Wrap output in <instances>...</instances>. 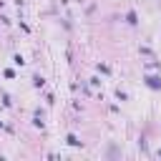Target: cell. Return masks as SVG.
<instances>
[{"label":"cell","instance_id":"1","mask_svg":"<svg viewBox=\"0 0 161 161\" xmlns=\"http://www.w3.org/2000/svg\"><path fill=\"white\" fill-rule=\"evenodd\" d=\"M143 83L151 91H161V75H143Z\"/></svg>","mask_w":161,"mask_h":161},{"label":"cell","instance_id":"2","mask_svg":"<svg viewBox=\"0 0 161 161\" xmlns=\"http://www.w3.org/2000/svg\"><path fill=\"white\" fill-rule=\"evenodd\" d=\"M126 23H128V25H138V15H136L133 10H128V13H126Z\"/></svg>","mask_w":161,"mask_h":161},{"label":"cell","instance_id":"3","mask_svg":"<svg viewBox=\"0 0 161 161\" xmlns=\"http://www.w3.org/2000/svg\"><path fill=\"white\" fill-rule=\"evenodd\" d=\"M65 143H68V146H80V138H78L75 133H68V136H65Z\"/></svg>","mask_w":161,"mask_h":161},{"label":"cell","instance_id":"4","mask_svg":"<svg viewBox=\"0 0 161 161\" xmlns=\"http://www.w3.org/2000/svg\"><path fill=\"white\" fill-rule=\"evenodd\" d=\"M33 86H35V88H43V86H45V78H43L40 73H35V75H33Z\"/></svg>","mask_w":161,"mask_h":161},{"label":"cell","instance_id":"5","mask_svg":"<svg viewBox=\"0 0 161 161\" xmlns=\"http://www.w3.org/2000/svg\"><path fill=\"white\" fill-rule=\"evenodd\" d=\"M96 70H98V73H103V75H108V73H111V68H108L106 63H98V65H96Z\"/></svg>","mask_w":161,"mask_h":161},{"label":"cell","instance_id":"6","mask_svg":"<svg viewBox=\"0 0 161 161\" xmlns=\"http://www.w3.org/2000/svg\"><path fill=\"white\" fill-rule=\"evenodd\" d=\"M13 63H15V65H25V60H23V55H20V53H15V55H13Z\"/></svg>","mask_w":161,"mask_h":161},{"label":"cell","instance_id":"7","mask_svg":"<svg viewBox=\"0 0 161 161\" xmlns=\"http://www.w3.org/2000/svg\"><path fill=\"white\" fill-rule=\"evenodd\" d=\"M3 75H5V78H15V70H13V68H5Z\"/></svg>","mask_w":161,"mask_h":161},{"label":"cell","instance_id":"8","mask_svg":"<svg viewBox=\"0 0 161 161\" xmlns=\"http://www.w3.org/2000/svg\"><path fill=\"white\" fill-rule=\"evenodd\" d=\"M116 98H118V101H126V98H128V96H126V93H123V91H121V88H116Z\"/></svg>","mask_w":161,"mask_h":161},{"label":"cell","instance_id":"9","mask_svg":"<svg viewBox=\"0 0 161 161\" xmlns=\"http://www.w3.org/2000/svg\"><path fill=\"white\" fill-rule=\"evenodd\" d=\"M3 106H13V98L8 93H3Z\"/></svg>","mask_w":161,"mask_h":161},{"label":"cell","instance_id":"10","mask_svg":"<svg viewBox=\"0 0 161 161\" xmlns=\"http://www.w3.org/2000/svg\"><path fill=\"white\" fill-rule=\"evenodd\" d=\"M88 83H91V86H96V88H98V86H101V78H98V75H93V78H91V80H88Z\"/></svg>","mask_w":161,"mask_h":161},{"label":"cell","instance_id":"11","mask_svg":"<svg viewBox=\"0 0 161 161\" xmlns=\"http://www.w3.org/2000/svg\"><path fill=\"white\" fill-rule=\"evenodd\" d=\"M0 128H5V123H3V121H0Z\"/></svg>","mask_w":161,"mask_h":161},{"label":"cell","instance_id":"12","mask_svg":"<svg viewBox=\"0 0 161 161\" xmlns=\"http://www.w3.org/2000/svg\"><path fill=\"white\" fill-rule=\"evenodd\" d=\"M158 156H161V148H158Z\"/></svg>","mask_w":161,"mask_h":161},{"label":"cell","instance_id":"13","mask_svg":"<svg viewBox=\"0 0 161 161\" xmlns=\"http://www.w3.org/2000/svg\"><path fill=\"white\" fill-rule=\"evenodd\" d=\"M158 3H161V0H158Z\"/></svg>","mask_w":161,"mask_h":161}]
</instances>
